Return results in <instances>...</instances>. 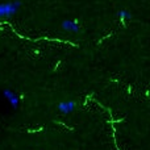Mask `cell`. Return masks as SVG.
<instances>
[{
  "label": "cell",
  "mask_w": 150,
  "mask_h": 150,
  "mask_svg": "<svg viewBox=\"0 0 150 150\" xmlns=\"http://www.w3.org/2000/svg\"><path fill=\"white\" fill-rule=\"evenodd\" d=\"M61 26H62V29H65L67 32H74V33L82 32V26L79 25L78 20H63Z\"/></svg>",
  "instance_id": "7a4b0ae2"
},
{
  "label": "cell",
  "mask_w": 150,
  "mask_h": 150,
  "mask_svg": "<svg viewBox=\"0 0 150 150\" xmlns=\"http://www.w3.org/2000/svg\"><path fill=\"white\" fill-rule=\"evenodd\" d=\"M3 95H4V98H5V99H7V100H8V101H9V100H11V99H12V98H13V96H15V95H16V93H15V92H13V91H11V90H9V88H5V90H4V91H3Z\"/></svg>",
  "instance_id": "5b68a950"
},
{
  "label": "cell",
  "mask_w": 150,
  "mask_h": 150,
  "mask_svg": "<svg viewBox=\"0 0 150 150\" xmlns=\"http://www.w3.org/2000/svg\"><path fill=\"white\" fill-rule=\"evenodd\" d=\"M119 17H120V20H121V23L125 25V20H128V18H132V15H130V12H128V11H125V9H121L119 13Z\"/></svg>",
  "instance_id": "277c9868"
},
{
  "label": "cell",
  "mask_w": 150,
  "mask_h": 150,
  "mask_svg": "<svg viewBox=\"0 0 150 150\" xmlns=\"http://www.w3.org/2000/svg\"><path fill=\"white\" fill-rule=\"evenodd\" d=\"M18 100H20V99H18V96H17V95H15V96H13V98L9 100L11 105H12L13 108H17V107H18Z\"/></svg>",
  "instance_id": "8992f818"
},
{
  "label": "cell",
  "mask_w": 150,
  "mask_h": 150,
  "mask_svg": "<svg viewBox=\"0 0 150 150\" xmlns=\"http://www.w3.org/2000/svg\"><path fill=\"white\" fill-rule=\"evenodd\" d=\"M76 107V103L74 100H69V101H61L58 104V111L63 115H67V113H71V112L75 109Z\"/></svg>",
  "instance_id": "3957f363"
},
{
  "label": "cell",
  "mask_w": 150,
  "mask_h": 150,
  "mask_svg": "<svg viewBox=\"0 0 150 150\" xmlns=\"http://www.w3.org/2000/svg\"><path fill=\"white\" fill-rule=\"evenodd\" d=\"M21 7L20 0H15V1H8V3H1L0 4V18L5 17L9 18L11 16H13L15 13L18 12Z\"/></svg>",
  "instance_id": "6da1fadb"
}]
</instances>
